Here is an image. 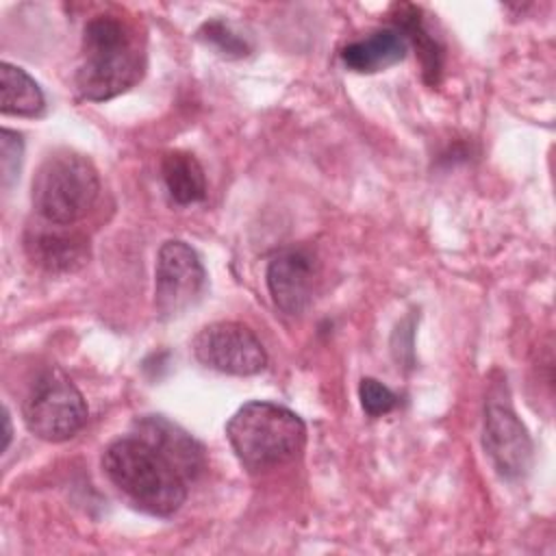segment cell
Instances as JSON below:
<instances>
[{"instance_id": "6da1fadb", "label": "cell", "mask_w": 556, "mask_h": 556, "mask_svg": "<svg viewBox=\"0 0 556 556\" xmlns=\"http://www.w3.org/2000/svg\"><path fill=\"white\" fill-rule=\"evenodd\" d=\"M80 50L76 89L87 100H111L135 87L146 72L143 41L117 15L91 17L83 30Z\"/></svg>"}, {"instance_id": "7a4b0ae2", "label": "cell", "mask_w": 556, "mask_h": 556, "mask_svg": "<svg viewBox=\"0 0 556 556\" xmlns=\"http://www.w3.org/2000/svg\"><path fill=\"white\" fill-rule=\"evenodd\" d=\"M102 469L117 491L148 515L172 517L187 500L189 482L159 450L135 434L104 450Z\"/></svg>"}, {"instance_id": "3957f363", "label": "cell", "mask_w": 556, "mask_h": 556, "mask_svg": "<svg viewBox=\"0 0 556 556\" xmlns=\"http://www.w3.org/2000/svg\"><path fill=\"white\" fill-rule=\"evenodd\" d=\"M226 437L239 463L258 473L300 456L306 443V426L287 406L248 402L228 419Z\"/></svg>"}, {"instance_id": "277c9868", "label": "cell", "mask_w": 556, "mask_h": 556, "mask_svg": "<svg viewBox=\"0 0 556 556\" xmlns=\"http://www.w3.org/2000/svg\"><path fill=\"white\" fill-rule=\"evenodd\" d=\"M100 178L96 165L74 150H56L39 165L30 200L35 213L50 224L72 226L96 204Z\"/></svg>"}, {"instance_id": "5b68a950", "label": "cell", "mask_w": 556, "mask_h": 556, "mask_svg": "<svg viewBox=\"0 0 556 556\" xmlns=\"http://www.w3.org/2000/svg\"><path fill=\"white\" fill-rule=\"evenodd\" d=\"M22 415L35 437L61 443L83 430L89 410L76 384L59 369H48L33 382Z\"/></svg>"}, {"instance_id": "8992f818", "label": "cell", "mask_w": 556, "mask_h": 556, "mask_svg": "<svg viewBox=\"0 0 556 556\" xmlns=\"http://www.w3.org/2000/svg\"><path fill=\"white\" fill-rule=\"evenodd\" d=\"M206 271L198 252L180 241L169 239L161 245L154 274V308L161 319H172L193 306L204 289Z\"/></svg>"}, {"instance_id": "52a82bcc", "label": "cell", "mask_w": 556, "mask_h": 556, "mask_svg": "<svg viewBox=\"0 0 556 556\" xmlns=\"http://www.w3.org/2000/svg\"><path fill=\"white\" fill-rule=\"evenodd\" d=\"M193 356L208 369L228 376H252L265 369L267 352L261 339L239 321L204 326L193 343Z\"/></svg>"}, {"instance_id": "ba28073f", "label": "cell", "mask_w": 556, "mask_h": 556, "mask_svg": "<svg viewBox=\"0 0 556 556\" xmlns=\"http://www.w3.org/2000/svg\"><path fill=\"white\" fill-rule=\"evenodd\" d=\"M482 445L504 478L515 480L528 473L532 465V439L517 413L502 397H489L484 404Z\"/></svg>"}, {"instance_id": "9c48e42d", "label": "cell", "mask_w": 556, "mask_h": 556, "mask_svg": "<svg viewBox=\"0 0 556 556\" xmlns=\"http://www.w3.org/2000/svg\"><path fill=\"white\" fill-rule=\"evenodd\" d=\"M317 263L304 248H287L274 254L267 265V289L274 304L287 315L306 311L313 298Z\"/></svg>"}, {"instance_id": "30bf717a", "label": "cell", "mask_w": 556, "mask_h": 556, "mask_svg": "<svg viewBox=\"0 0 556 556\" xmlns=\"http://www.w3.org/2000/svg\"><path fill=\"white\" fill-rule=\"evenodd\" d=\"M28 258L50 274H72L89 261V239L63 224L30 226L24 237Z\"/></svg>"}, {"instance_id": "8fae6325", "label": "cell", "mask_w": 556, "mask_h": 556, "mask_svg": "<svg viewBox=\"0 0 556 556\" xmlns=\"http://www.w3.org/2000/svg\"><path fill=\"white\" fill-rule=\"evenodd\" d=\"M132 430L135 437L143 439L154 450H159L187 482H193L204 471L206 456L202 445L187 430H182L167 417L143 415L135 419Z\"/></svg>"}, {"instance_id": "7c38bea8", "label": "cell", "mask_w": 556, "mask_h": 556, "mask_svg": "<svg viewBox=\"0 0 556 556\" xmlns=\"http://www.w3.org/2000/svg\"><path fill=\"white\" fill-rule=\"evenodd\" d=\"M408 52V41L397 28H380L367 37L348 43L341 50V61L350 72L376 74L400 63Z\"/></svg>"}, {"instance_id": "4fadbf2b", "label": "cell", "mask_w": 556, "mask_h": 556, "mask_svg": "<svg viewBox=\"0 0 556 556\" xmlns=\"http://www.w3.org/2000/svg\"><path fill=\"white\" fill-rule=\"evenodd\" d=\"M165 187L176 204H193L206 195V176L198 159L189 152L174 150L161 161Z\"/></svg>"}, {"instance_id": "5bb4252c", "label": "cell", "mask_w": 556, "mask_h": 556, "mask_svg": "<svg viewBox=\"0 0 556 556\" xmlns=\"http://www.w3.org/2000/svg\"><path fill=\"white\" fill-rule=\"evenodd\" d=\"M0 111L4 115L35 117L43 111V91L35 78H30L22 67L2 63L0 65Z\"/></svg>"}, {"instance_id": "9a60e30c", "label": "cell", "mask_w": 556, "mask_h": 556, "mask_svg": "<svg viewBox=\"0 0 556 556\" xmlns=\"http://www.w3.org/2000/svg\"><path fill=\"white\" fill-rule=\"evenodd\" d=\"M397 30L406 37V41H413L417 52L421 54V63H424V74L426 80L430 85L437 83L439 72H441V48L437 43V39L428 33L424 20H421V11L406 4L397 9Z\"/></svg>"}, {"instance_id": "2e32d148", "label": "cell", "mask_w": 556, "mask_h": 556, "mask_svg": "<svg viewBox=\"0 0 556 556\" xmlns=\"http://www.w3.org/2000/svg\"><path fill=\"white\" fill-rule=\"evenodd\" d=\"M198 37H200V41H204L206 46H211L213 50H217V54H222V56L239 59V56L250 54L248 41H245L239 33H235V30L230 28V24H226V22H222V20L206 22V24L198 30Z\"/></svg>"}, {"instance_id": "e0dca14e", "label": "cell", "mask_w": 556, "mask_h": 556, "mask_svg": "<svg viewBox=\"0 0 556 556\" xmlns=\"http://www.w3.org/2000/svg\"><path fill=\"white\" fill-rule=\"evenodd\" d=\"M358 397H361V406L369 417H380L387 415L389 410L395 408L397 404V395L382 384L376 378H363L358 384Z\"/></svg>"}, {"instance_id": "ac0fdd59", "label": "cell", "mask_w": 556, "mask_h": 556, "mask_svg": "<svg viewBox=\"0 0 556 556\" xmlns=\"http://www.w3.org/2000/svg\"><path fill=\"white\" fill-rule=\"evenodd\" d=\"M22 152H24V141L22 135L11 130V128H2L0 132V169H2V187H11L13 180L17 178L20 165H22Z\"/></svg>"}, {"instance_id": "d6986e66", "label": "cell", "mask_w": 556, "mask_h": 556, "mask_svg": "<svg viewBox=\"0 0 556 556\" xmlns=\"http://www.w3.org/2000/svg\"><path fill=\"white\" fill-rule=\"evenodd\" d=\"M9 441H11V419H9V413L4 408V447L2 450L9 447Z\"/></svg>"}]
</instances>
